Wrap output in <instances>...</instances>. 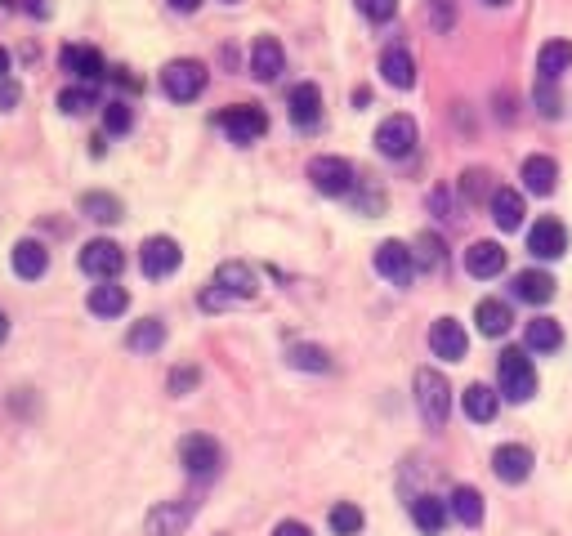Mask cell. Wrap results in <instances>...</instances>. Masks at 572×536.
<instances>
[{"instance_id": "38", "label": "cell", "mask_w": 572, "mask_h": 536, "mask_svg": "<svg viewBox=\"0 0 572 536\" xmlns=\"http://www.w3.org/2000/svg\"><path fill=\"white\" fill-rule=\"evenodd\" d=\"M130 126H135V108L121 99H112L108 108H103V130L108 134H130Z\"/></svg>"}, {"instance_id": "11", "label": "cell", "mask_w": 572, "mask_h": 536, "mask_svg": "<svg viewBox=\"0 0 572 536\" xmlns=\"http://www.w3.org/2000/svg\"><path fill=\"white\" fill-rule=\"evenodd\" d=\"M376 273L385 277V282H394V286H412V277H416V255H412V246H403V242H380V246H376Z\"/></svg>"}, {"instance_id": "29", "label": "cell", "mask_w": 572, "mask_h": 536, "mask_svg": "<svg viewBox=\"0 0 572 536\" xmlns=\"http://www.w3.org/2000/svg\"><path fill=\"white\" fill-rule=\"evenodd\" d=\"M474 322H479V331L488 335V340H501V335L514 327V313H510V304L505 300H479Z\"/></svg>"}, {"instance_id": "32", "label": "cell", "mask_w": 572, "mask_h": 536, "mask_svg": "<svg viewBox=\"0 0 572 536\" xmlns=\"http://www.w3.org/2000/svg\"><path fill=\"white\" fill-rule=\"evenodd\" d=\"M161 344H166V322H161V318H143L126 335V349L130 353H157Z\"/></svg>"}, {"instance_id": "31", "label": "cell", "mask_w": 572, "mask_h": 536, "mask_svg": "<svg viewBox=\"0 0 572 536\" xmlns=\"http://www.w3.org/2000/svg\"><path fill=\"white\" fill-rule=\"evenodd\" d=\"M572 67V41H546L537 54V81H555Z\"/></svg>"}, {"instance_id": "45", "label": "cell", "mask_w": 572, "mask_h": 536, "mask_svg": "<svg viewBox=\"0 0 572 536\" xmlns=\"http://www.w3.org/2000/svg\"><path fill=\"white\" fill-rule=\"evenodd\" d=\"M18 99H23V90H18V81H9V76H5V81H0V108H14Z\"/></svg>"}, {"instance_id": "25", "label": "cell", "mask_w": 572, "mask_h": 536, "mask_svg": "<svg viewBox=\"0 0 572 536\" xmlns=\"http://www.w3.org/2000/svg\"><path fill=\"white\" fill-rule=\"evenodd\" d=\"M380 76H385L394 90H412V85H416V63H412V54H407L403 45L385 50V54H380Z\"/></svg>"}, {"instance_id": "36", "label": "cell", "mask_w": 572, "mask_h": 536, "mask_svg": "<svg viewBox=\"0 0 572 536\" xmlns=\"http://www.w3.org/2000/svg\"><path fill=\"white\" fill-rule=\"evenodd\" d=\"M59 108L68 112V117H81V112L99 108V90H94V85H68V90L59 94Z\"/></svg>"}, {"instance_id": "9", "label": "cell", "mask_w": 572, "mask_h": 536, "mask_svg": "<svg viewBox=\"0 0 572 536\" xmlns=\"http://www.w3.org/2000/svg\"><path fill=\"white\" fill-rule=\"evenodd\" d=\"M184 264V251H179V242L175 237H148L143 242V251H139V268H143V277H152V282H161V277H170L175 268Z\"/></svg>"}, {"instance_id": "14", "label": "cell", "mask_w": 572, "mask_h": 536, "mask_svg": "<svg viewBox=\"0 0 572 536\" xmlns=\"http://www.w3.org/2000/svg\"><path fill=\"white\" fill-rule=\"evenodd\" d=\"M429 349L443 362H461L465 353H470V335H465V327L456 318H438L434 327H429Z\"/></svg>"}, {"instance_id": "34", "label": "cell", "mask_w": 572, "mask_h": 536, "mask_svg": "<svg viewBox=\"0 0 572 536\" xmlns=\"http://www.w3.org/2000/svg\"><path fill=\"white\" fill-rule=\"evenodd\" d=\"M327 523H331V532L336 536H358L362 528H367V514H362L354 501H340V505H331Z\"/></svg>"}, {"instance_id": "23", "label": "cell", "mask_w": 572, "mask_h": 536, "mask_svg": "<svg viewBox=\"0 0 572 536\" xmlns=\"http://www.w3.org/2000/svg\"><path fill=\"white\" fill-rule=\"evenodd\" d=\"M461 407H465V416H470L474 425H492L497 411H501V394L497 389H488V385H470L461 394Z\"/></svg>"}, {"instance_id": "30", "label": "cell", "mask_w": 572, "mask_h": 536, "mask_svg": "<svg viewBox=\"0 0 572 536\" xmlns=\"http://www.w3.org/2000/svg\"><path fill=\"white\" fill-rule=\"evenodd\" d=\"M412 523L425 536H443V528H447V501H438V496H416V501H412Z\"/></svg>"}, {"instance_id": "26", "label": "cell", "mask_w": 572, "mask_h": 536, "mask_svg": "<svg viewBox=\"0 0 572 536\" xmlns=\"http://www.w3.org/2000/svg\"><path fill=\"white\" fill-rule=\"evenodd\" d=\"M447 510H452L456 523H465V528H479V523H483V496H479V487H470V483L452 487V496H447Z\"/></svg>"}, {"instance_id": "7", "label": "cell", "mask_w": 572, "mask_h": 536, "mask_svg": "<svg viewBox=\"0 0 572 536\" xmlns=\"http://www.w3.org/2000/svg\"><path fill=\"white\" fill-rule=\"evenodd\" d=\"M416 139H421V130H416V121L407 117V112H394V117H385L376 126V152L380 157L403 161L407 152L416 148Z\"/></svg>"}, {"instance_id": "39", "label": "cell", "mask_w": 572, "mask_h": 536, "mask_svg": "<svg viewBox=\"0 0 572 536\" xmlns=\"http://www.w3.org/2000/svg\"><path fill=\"white\" fill-rule=\"evenodd\" d=\"M461 193H465V201H474V206H479V201H488V193H492V184H488V170H465L461 175Z\"/></svg>"}, {"instance_id": "6", "label": "cell", "mask_w": 572, "mask_h": 536, "mask_svg": "<svg viewBox=\"0 0 572 536\" xmlns=\"http://www.w3.org/2000/svg\"><path fill=\"white\" fill-rule=\"evenodd\" d=\"M309 184L318 188L322 197H349L358 184V175L345 157H313L309 161Z\"/></svg>"}, {"instance_id": "44", "label": "cell", "mask_w": 572, "mask_h": 536, "mask_svg": "<svg viewBox=\"0 0 572 536\" xmlns=\"http://www.w3.org/2000/svg\"><path fill=\"white\" fill-rule=\"evenodd\" d=\"M273 536H313L309 523H300V519H282L278 528H273Z\"/></svg>"}, {"instance_id": "17", "label": "cell", "mask_w": 572, "mask_h": 536, "mask_svg": "<svg viewBox=\"0 0 572 536\" xmlns=\"http://www.w3.org/2000/svg\"><path fill=\"white\" fill-rule=\"evenodd\" d=\"M286 108H291V121L300 130H313L322 121V90L313 81H300L291 90V99H286Z\"/></svg>"}, {"instance_id": "48", "label": "cell", "mask_w": 572, "mask_h": 536, "mask_svg": "<svg viewBox=\"0 0 572 536\" xmlns=\"http://www.w3.org/2000/svg\"><path fill=\"white\" fill-rule=\"evenodd\" d=\"M9 76V50H0V81Z\"/></svg>"}, {"instance_id": "28", "label": "cell", "mask_w": 572, "mask_h": 536, "mask_svg": "<svg viewBox=\"0 0 572 536\" xmlns=\"http://www.w3.org/2000/svg\"><path fill=\"white\" fill-rule=\"evenodd\" d=\"M523 193L519 188H497L492 193V219H497V228H505V233H514V228H523Z\"/></svg>"}, {"instance_id": "33", "label": "cell", "mask_w": 572, "mask_h": 536, "mask_svg": "<svg viewBox=\"0 0 572 536\" xmlns=\"http://www.w3.org/2000/svg\"><path fill=\"white\" fill-rule=\"evenodd\" d=\"M81 215L94 219V224H117V219L126 215V206H121V197H112V193H85Z\"/></svg>"}, {"instance_id": "41", "label": "cell", "mask_w": 572, "mask_h": 536, "mask_svg": "<svg viewBox=\"0 0 572 536\" xmlns=\"http://www.w3.org/2000/svg\"><path fill=\"white\" fill-rule=\"evenodd\" d=\"M354 5L371 18V23H389V18L398 14V0H354Z\"/></svg>"}, {"instance_id": "37", "label": "cell", "mask_w": 572, "mask_h": 536, "mask_svg": "<svg viewBox=\"0 0 572 536\" xmlns=\"http://www.w3.org/2000/svg\"><path fill=\"white\" fill-rule=\"evenodd\" d=\"M412 255H416V268H438V264H443V237L421 233V237H416V246H412Z\"/></svg>"}, {"instance_id": "40", "label": "cell", "mask_w": 572, "mask_h": 536, "mask_svg": "<svg viewBox=\"0 0 572 536\" xmlns=\"http://www.w3.org/2000/svg\"><path fill=\"white\" fill-rule=\"evenodd\" d=\"M532 103H537V112L546 121H555L559 117V90H555V81H537V90H532Z\"/></svg>"}, {"instance_id": "10", "label": "cell", "mask_w": 572, "mask_h": 536, "mask_svg": "<svg viewBox=\"0 0 572 536\" xmlns=\"http://www.w3.org/2000/svg\"><path fill=\"white\" fill-rule=\"evenodd\" d=\"M81 268L94 277V282H112V277L126 268V251H121L117 242H108V237H94V242H85V251H81Z\"/></svg>"}, {"instance_id": "47", "label": "cell", "mask_w": 572, "mask_h": 536, "mask_svg": "<svg viewBox=\"0 0 572 536\" xmlns=\"http://www.w3.org/2000/svg\"><path fill=\"white\" fill-rule=\"evenodd\" d=\"M166 5H170V9H179V14H193V9L202 5V0H166Z\"/></svg>"}, {"instance_id": "21", "label": "cell", "mask_w": 572, "mask_h": 536, "mask_svg": "<svg viewBox=\"0 0 572 536\" xmlns=\"http://www.w3.org/2000/svg\"><path fill=\"white\" fill-rule=\"evenodd\" d=\"M282 67H286V50L273 41V36H260V41L251 45V72H255V81H278Z\"/></svg>"}, {"instance_id": "46", "label": "cell", "mask_w": 572, "mask_h": 536, "mask_svg": "<svg viewBox=\"0 0 572 536\" xmlns=\"http://www.w3.org/2000/svg\"><path fill=\"white\" fill-rule=\"evenodd\" d=\"M27 14H36V18H50V0H27Z\"/></svg>"}, {"instance_id": "4", "label": "cell", "mask_w": 572, "mask_h": 536, "mask_svg": "<svg viewBox=\"0 0 572 536\" xmlns=\"http://www.w3.org/2000/svg\"><path fill=\"white\" fill-rule=\"evenodd\" d=\"M215 121H219V130H224L233 143H242V148L269 134V117H264L260 103H233V108H224Z\"/></svg>"}, {"instance_id": "27", "label": "cell", "mask_w": 572, "mask_h": 536, "mask_svg": "<svg viewBox=\"0 0 572 536\" xmlns=\"http://www.w3.org/2000/svg\"><path fill=\"white\" fill-rule=\"evenodd\" d=\"M45 268H50V251H45L41 242H32V237H23V242L14 246V273L23 277V282H36V277H45Z\"/></svg>"}, {"instance_id": "16", "label": "cell", "mask_w": 572, "mask_h": 536, "mask_svg": "<svg viewBox=\"0 0 572 536\" xmlns=\"http://www.w3.org/2000/svg\"><path fill=\"white\" fill-rule=\"evenodd\" d=\"M492 474H497L501 483H528L532 452L523 443H501L497 452H492Z\"/></svg>"}, {"instance_id": "52", "label": "cell", "mask_w": 572, "mask_h": 536, "mask_svg": "<svg viewBox=\"0 0 572 536\" xmlns=\"http://www.w3.org/2000/svg\"><path fill=\"white\" fill-rule=\"evenodd\" d=\"M219 536H224V532H219Z\"/></svg>"}, {"instance_id": "8", "label": "cell", "mask_w": 572, "mask_h": 536, "mask_svg": "<svg viewBox=\"0 0 572 536\" xmlns=\"http://www.w3.org/2000/svg\"><path fill=\"white\" fill-rule=\"evenodd\" d=\"M197 514V501H188V496H179V501H161L148 510V519H143V532L148 536H184L188 523H193Z\"/></svg>"}, {"instance_id": "5", "label": "cell", "mask_w": 572, "mask_h": 536, "mask_svg": "<svg viewBox=\"0 0 572 536\" xmlns=\"http://www.w3.org/2000/svg\"><path fill=\"white\" fill-rule=\"evenodd\" d=\"M179 465L206 483V478H215L219 469H224V447H219L211 434H188L184 443H179Z\"/></svg>"}, {"instance_id": "35", "label": "cell", "mask_w": 572, "mask_h": 536, "mask_svg": "<svg viewBox=\"0 0 572 536\" xmlns=\"http://www.w3.org/2000/svg\"><path fill=\"white\" fill-rule=\"evenodd\" d=\"M286 362L300 367V371H331L327 349H318V344H291V349H286Z\"/></svg>"}, {"instance_id": "3", "label": "cell", "mask_w": 572, "mask_h": 536, "mask_svg": "<svg viewBox=\"0 0 572 536\" xmlns=\"http://www.w3.org/2000/svg\"><path fill=\"white\" fill-rule=\"evenodd\" d=\"M206 81H211V72H206L197 59H175V63L161 67V90H166V99H175V103L202 99Z\"/></svg>"}, {"instance_id": "49", "label": "cell", "mask_w": 572, "mask_h": 536, "mask_svg": "<svg viewBox=\"0 0 572 536\" xmlns=\"http://www.w3.org/2000/svg\"><path fill=\"white\" fill-rule=\"evenodd\" d=\"M5 335H9V318L0 313V344H5Z\"/></svg>"}, {"instance_id": "22", "label": "cell", "mask_w": 572, "mask_h": 536, "mask_svg": "<svg viewBox=\"0 0 572 536\" xmlns=\"http://www.w3.org/2000/svg\"><path fill=\"white\" fill-rule=\"evenodd\" d=\"M523 188H528V193H537V197H550L555 193V184H559V166L550 157H523Z\"/></svg>"}, {"instance_id": "24", "label": "cell", "mask_w": 572, "mask_h": 536, "mask_svg": "<svg viewBox=\"0 0 572 536\" xmlns=\"http://www.w3.org/2000/svg\"><path fill=\"white\" fill-rule=\"evenodd\" d=\"M559 344H564V327L555 318H532L523 327V349L528 353H559Z\"/></svg>"}, {"instance_id": "20", "label": "cell", "mask_w": 572, "mask_h": 536, "mask_svg": "<svg viewBox=\"0 0 572 536\" xmlns=\"http://www.w3.org/2000/svg\"><path fill=\"white\" fill-rule=\"evenodd\" d=\"M514 300L550 304V300H555V277H550L546 268H523V273L514 277Z\"/></svg>"}, {"instance_id": "43", "label": "cell", "mask_w": 572, "mask_h": 536, "mask_svg": "<svg viewBox=\"0 0 572 536\" xmlns=\"http://www.w3.org/2000/svg\"><path fill=\"white\" fill-rule=\"evenodd\" d=\"M429 5H434V27L438 32H447V27L456 23V5L452 0H429Z\"/></svg>"}, {"instance_id": "51", "label": "cell", "mask_w": 572, "mask_h": 536, "mask_svg": "<svg viewBox=\"0 0 572 536\" xmlns=\"http://www.w3.org/2000/svg\"><path fill=\"white\" fill-rule=\"evenodd\" d=\"M224 5H237V0H224Z\"/></svg>"}, {"instance_id": "2", "label": "cell", "mask_w": 572, "mask_h": 536, "mask_svg": "<svg viewBox=\"0 0 572 536\" xmlns=\"http://www.w3.org/2000/svg\"><path fill=\"white\" fill-rule=\"evenodd\" d=\"M497 380H501V398L510 402H528L532 394H537V367H532L528 349H505L497 358Z\"/></svg>"}, {"instance_id": "18", "label": "cell", "mask_w": 572, "mask_h": 536, "mask_svg": "<svg viewBox=\"0 0 572 536\" xmlns=\"http://www.w3.org/2000/svg\"><path fill=\"white\" fill-rule=\"evenodd\" d=\"M465 273L488 282V277H501L505 273V246L501 242H474L465 251Z\"/></svg>"}, {"instance_id": "15", "label": "cell", "mask_w": 572, "mask_h": 536, "mask_svg": "<svg viewBox=\"0 0 572 536\" xmlns=\"http://www.w3.org/2000/svg\"><path fill=\"white\" fill-rule=\"evenodd\" d=\"M59 63H63V72H72L76 81H85V85H94V81H103V76H108L103 54L94 50V45H63Z\"/></svg>"}, {"instance_id": "19", "label": "cell", "mask_w": 572, "mask_h": 536, "mask_svg": "<svg viewBox=\"0 0 572 536\" xmlns=\"http://www.w3.org/2000/svg\"><path fill=\"white\" fill-rule=\"evenodd\" d=\"M85 309H90L94 318H121V313L130 309V291L117 282H99V286H90V295H85Z\"/></svg>"}, {"instance_id": "1", "label": "cell", "mask_w": 572, "mask_h": 536, "mask_svg": "<svg viewBox=\"0 0 572 536\" xmlns=\"http://www.w3.org/2000/svg\"><path fill=\"white\" fill-rule=\"evenodd\" d=\"M412 385H416V407H421V420L429 429H443L447 416H452V385L443 380V371L421 367Z\"/></svg>"}, {"instance_id": "50", "label": "cell", "mask_w": 572, "mask_h": 536, "mask_svg": "<svg viewBox=\"0 0 572 536\" xmlns=\"http://www.w3.org/2000/svg\"><path fill=\"white\" fill-rule=\"evenodd\" d=\"M483 5H510V0H483Z\"/></svg>"}, {"instance_id": "42", "label": "cell", "mask_w": 572, "mask_h": 536, "mask_svg": "<svg viewBox=\"0 0 572 536\" xmlns=\"http://www.w3.org/2000/svg\"><path fill=\"white\" fill-rule=\"evenodd\" d=\"M197 380H202V371L197 367H175L170 371V394H193Z\"/></svg>"}, {"instance_id": "12", "label": "cell", "mask_w": 572, "mask_h": 536, "mask_svg": "<svg viewBox=\"0 0 572 536\" xmlns=\"http://www.w3.org/2000/svg\"><path fill=\"white\" fill-rule=\"evenodd\" d=\"M211 286H219V291H224L233 304H237V300H255V295H260V277H255V268L242 264V260L219 264Z\"/></svg>"}, {"instance_id": "13", "label": "cell", "mask_w": 572, "mask_h": 536, "mask_svg": "<svg viewBox=\"0 0 572 536\" xmlns=\"http://www.w3.org/2000/svg\"><path fill=\"white\" fill-rule=\"evenodd\" d=\"M528 251L537 255V260H559V255L568 251V228L559 224L555 215H541L537 224L528 228Z\"/></svg>"}]
</instances>
